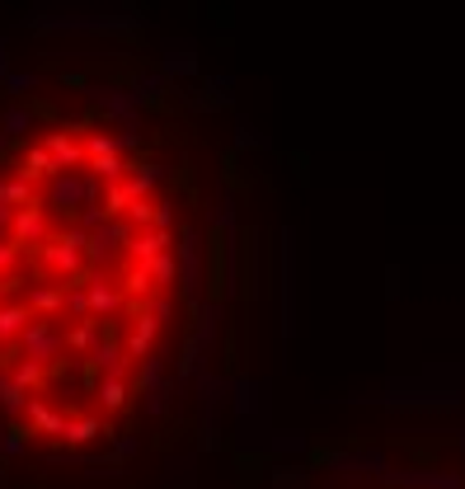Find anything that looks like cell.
I'll return each instance as SVG.
<instances>
[{
	"label": "cell",
	"instance_id": "obj_1",
	"mask_svg": "<svg viewBox=\"0 0 465 489\" xmlns=\"http://www.w3.org/2000/svg\"><path fill=\"white\" fill-rule=\"evenodd\" d=\"M179 216L123 132L62 118L0 160V424L90 452L142 404L179 306Z\"/></svg>",
	"mask_w": 465,
	"mask_h": 489
}]
</instances>
